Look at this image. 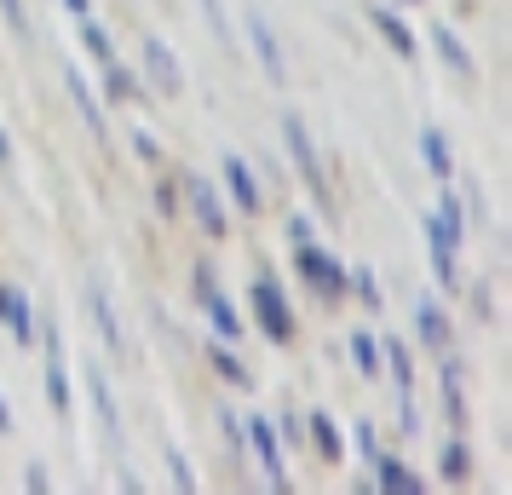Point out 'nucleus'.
<instances>
[{
	"label": "nucleus",
	"instance_id": "obj_1",
	"mask_svg": "<svg viewBox=\"0 0 512 495\" xmlns=\"http://www.w3.org/2000/svg\"><path fill=\"white\" fill-rule=\"evenodd\" d=\"M300 271H305V283L317 288L323 300L346 294V265L334 260V254H323V248H311V242H300Z\"/></svg>",
	"mask_w": 512,
	"mask_h": 495
},
{
	"label": "nucleus",
	"instance_id": "obj_2",
	"mask_svg": "<svg viewBox=\"0 0 512 495\" xmlns=\"http://www.w3.org/2000/svg\"><path fill=\"white\" fill-rule=\"evenodd\" d=\"M282 139H288V156H294V167H300V179L317 196H328L323 190V167H317V144H311V133H305L300 116H282Z\"/></svg>",
	"mask_w": 512,
	"mask_h": 495
},
{
	"label": "nucleus",
	"instance_id": "obj_3",
	"mask_svg": "<svg viewBox=\"0 0 512 495\" xmlns=\"http://www.w3.org/2000/svg\"><path fill=\"white\" fill-rule=\"evenodd\" d=\"M254 317H259V329L271 334L277 346L294 334V311H288V300L277 294V283H254Z\"/></svg>",
	"mask_w": 512,
	"mask_h": 495
},
{
	"label": "nucleus",
	"instance_id": "obj_4",
	"mask_svg": "<svg viewBox=\"0 0 512 495\" xmlns=\"http://www.w3.org/2000/svg\"><path fill=\"white\" fill-rule=\"evenodd\" d=\"M242 438L259 449V467H265V484L271 490H288V472H282V444H277V426L271 421H248L242 426Z\"/></svg>",
	"mask_w": 512,
	"mask_h": 495
},
{
	"label": "nucleus",
	"instance_id": "obj_5",
	"mask_svg": "<svg viewBox=\"0 0 512 495\" xmlns=\"http://www.w3.org/2000/svg\"><path fill=\"white\" fill-rule=\"evenodd\" d=\"M144 70H150V81H156L162 93H185L179 58H173V47H167L162 35H144Z\"/></svg>",
	"mask_w": 512,
	"mask_h": 495
},
{
	"label": "nucleus",
	"instance_id": "obj_6",
	"mask_svg": "<svg viewBox=\"0 0 512 495\" xmlns=\"http://www.w3.org/2000/svg\"><path fill=\"white\" fill-rule=\"evenodd\" d=\"M196 288H202L196 300H202V311L213 317V329H219V340H242V317H236V306L225 300V294H219V288H213V277H208V271H196Z\"/></svg>",
	"mask_w": 512,
	"mask_h": 495
},
{
	"label": "nucleus",
	"instance_id": "obj_7",
	"mask_svg": "<svg viewBox=\"0 0 512 495\" xmlns=\"http://www.w3.org/2000/svg\"><path fill=\"white\" fill-rule=\"evenodd\" d=\"M420 231H426V242H432V265H438V283L455 288V248H461V236L443 225L438 213L432 219H420Z\"/></svg>",
	"mask_w": 512,
	"mask_h": 495
},
{
	"label": "nucleus",
	"instance_id": "obj_8",
	"mask_svg": "<svg viewBox=\"0 0 512 495\" xmlns=\"http://www.w3.org/2000/svg\"><path fill=\"white\" fill-rule=\"evenodd\" d=\"M248 41H254V52H259V64H265V75L271 81H282V47H277V35H271V18L265 12H248Z\"/></svg>",
	"mask_w": 512,
	"mask_h": 495
},
{
	"label": "nucleus",
	"instance_id": "obj_9",
	"mask_svg": "<svg viewBox=\"0 0 512 495\" xmlns=\"http://www.w3.org/2000/svg\"><path fill=\"white\" fill-rule=\"evenodd\" d=\"M225 185H231V202L242 213H259L265 202H259V179H254V167L242 162V156H225Z\"/></svg>",
	"mask_w": 512,
	"mask_h": 495
},
{
	"label": "nucleus",
	"instance_id": "obj_10",
	"mask_svg": "<svg viewBox=\"0 0 512 495\" xmlns=\"http://www.w3.org/2000/svg\"><path fill=\"white\" fill-rule=\"evenodd\" d=\"M190 213L202 219L208 236H225V208H219V190H213L208 179H190Z\"/></svg>",
	"mask_w": 512,
	"mask_h": 495
},
{
	"label": "nucleus",
	"instance_id": "obj_11",
	"mask_svg": "<svg viewBox=\"0 0 512 495\" xmlns=\"http://www.w3.org/2000/svg\"><path fill=\"white\" fill-rule=\"evenodd\" d=\"M47 403L64 415L70 409V375H64V352H58V329L47 334Z\"/></svg>",
	"mask_w": 512,
	"mask_h": 495
},
{
	"label": "nucleus",
	"instance_id": "obj_12",
	"mask_svg": "<svg viewBox=\"0 0 512 495\" xmlns=\"http://www.w3.org/2000/svg\"><path fill=\"white\" fill-rule=\"evenodd\" d=\"M369 467H374V484H380V490H392V495H420V478H415L409 467H397V461L386 455V449L374 455Z\"/></svg>",
	"mask_w": 512,
	"mask_h": 495
},
{
	"label": "nucleus",
	"instance_id": "obj_13",
	"mask_svg": "<svg viewBox=\"0 0 512 495\" xmlns=\"http://www.w3.org/2000/svg\"><path fill=\"white\" fill-rule=\"evenodd\" d=\"M415 329L426 346H449V317H443V306L432 300V294H420L415 300Z\"/></svg>",
	"mask_w": 512,
	"mask_h": 495
},
{
	"label": "nucleus",
	"instance_id": "obj_14",
	"mask_svg": "<svg viewBox=\"0 0 512 495\" xmlns=\"http://www.w3.org/2000/svg\"><path fill=\"white\" fill-rule=\"evenodd\" d=\"M87 392H93V409L104 415V432H110V444H121V409H116V392H110V380L98 375V363H93V375H87Z\"/></svg>",
	"mask_w": 512,
	"mask_h": 495
},
{
	"label": "nucleus",
	"instance_id": "obj_15",
	"mask_svg": "<svg viewBox=\"0 0 512 495\" xmlns=\"http://www.w3.org/2000/svg\"><path fill=\"white\" fill-rule=\"evenodd\" d=\"M87 311H93V323H98V334H104V346H110V352H127L121 323H116V311H110V294H104V288H87Z\"/></svg>",
	"mask_w": 512,
	"mask_h": 495
},
{
	"label": "nucleus",
	"instance_id": "obj_16",
	"mask_svg": "<svg viewBox=\"0 0 512 495\" xmlns=\"http://www.w3.org/2000/svg\"><path fill=\"white\" fill-rule=\"evenodd\" d=\"M420 156H426V167H432L438 179H449V173H455V156H449V139H443L438 127H426V133H420Z\"/></svg>",
	"mask_w": 512,
	"mask_h": 495
},
{
	"label": "nucleus",
	"instance_id": "obj_17",
	"mask_svg": "<svg viewBox=\"0 0 512 495\" xmlns=\"http://www.w3.org/2000/svg\"><path fill=\"white\" fill-rule=\"evenodd\" d=\"M374 29H380V35L392 41V52H403V58H415V35L403 29V18H397V12H386V6H374Z\"/></svg>",
	"mask_w": 512,
	"mask_h": 495
},
{
	"label": "nucleus",
	"instance_id": "obj_18",
	"mask_svg": "<svg viewBox=\"0 0 512 495\" xmlns=\"http://www.w3.org/2000/svg\"><path fill=\"white\" fill-rule=\"evenodd\" d=\"M0 317L12 323V340H18V346H29V340H35V317H29L24 294H12V288H6V311H0Z\"/></svg>",
	"mask_w": 512,
	"mask_h": 495
},
{
	"label": "nucleus",
	"instance_id": "obj_19",
	"mask_svg": "<svg viewBox=\"0 0 512 495\" xmlns=\"http://www.w3.org/2000/svg\"><path fill=\"white\" fill-rule=\"evenodd\" d=\"M432 47L443 52V64H449V70H472V52L461 47V35H455L449 24H438V29H432Z\"/></svg>",
	"mask_w": 512,
	"mask_h": 495
},
{
	"label": "nucleus",
	"instance_id": "obj_20",
	"mask_svg": "<svg viewBox=\"0 0 512 495\" xmlns=\"http://www.w3.org/2000/svg\"><path fill=\"white\" fill-rule=\"evenodd\" d=\"M351 363H357L369 380L380 375V363H386V357H380V346H374V334H351Z\"/></svg>",
	"mask_w": 512,
	"mask_h": 495
},
{
	"label": "nucleus",
	"instance_id": "obj_21",
	"mask_svg": "<svg viewBox=\"0 0 512 495\" xmlns=\"http://www.w3.org/2000/svg\"><path fill=\"white\" fill-rule=\"evenodd\" d=\"M311 438H317V449H323L328 461H340V449H346V438H340V426L328 421V415H311Z\"/></svg>",
	"mask_w": 512,
	"mask_h": 495
},
{
	"label": "nucleus",
	"instance_id": "obj_22",
	"mask_svg": "<svg viewBox=\"0 0 512 495\" xmlns=\"http://www.w3.org/2000/svg\"><path fill=\"white\" fill-rule=\"evenodd\" d=\"M443 409H449V421L461 426V363L455 357L443 363Z\"/></svg>",
	"mask_w": 512,
	"mask_h": 495
},
{
	"label": "nucleus",
	"instance_id": "obj_23",
	"mask_svg": "<svg viewBox=\"0 0 512 495\" xmlns=\"http://www.w3.org/2000/svg\"><path fill=\"white\" fill-rule=\"evenodd\" d=\"M443 478H449V484H466V467H472V455H466V444L461 438H455V444H443Z\"/></svg>",
	"mask_w": 512,
	"mask_h": 495
},
{
	"label": "nucleus",
	"instance_id": "obj_24",
	"mask_svg": "<svg viewBox=\"0 0 512 495\" xmlns=\"http://www.w3.org/2000/svg\"><path fill=\"white\" fill-rule=\"evenodd\" d=\"M70 93H75V104H81V116H87V127H98V133H104V110H98V98L87 93V81H81V70H70Z\"/></svg>",
	"mask_w": 512,
	"mask_h": 495
},
{
	"label": "nucleus",
	"instance_id": "obj_25",
	"mask_svg": "<svg viewBox=\"0 0 512 495\" xmlns=\"http://www.w3.org/2000/svg\"><path fill=\"white\" fill-rule=\"evenodd\" d=\"M98 75H104V87H110V98H133V75L121 70L116 58H104V64H98Z\"/></svg>",
	"mask_w": 512,
	"mask_h": 495
},
{
	"label": "nucleus",
	"instance_id": "obj_26",
	"mask_svg": "<svg viewBox=\"0 0 512 495\" xmlns=\"http://www.w3.org/2000/svg\"><path fill=\"white\" fill-rule=\"evenodd\" d=\"M81 35H87V47L98 52V64H104V58H116V47H110V35H104V24H93V18H81Z\"/></svg>",
	"mask_w": 512,
	"mask_h": 495
},
{
	"label": "nucleus",
	"instance_id": "obj_27",
	"mask_svg": "<svg viewBox=\"0 0 512 495\" xmlns=\"http://www.w3.org/2000/svg\"><path fill=\"white\" fill-rule=\"evenodd\" d=\"M438 219L449 225L455 236H466V213H461V196H438Z\"/></svg>",
	"mask_w": 512,
	"mask_h": 495
},
{
	"label": "nucleus",
	"instance_id": "obj_28",
	"mask_svg": "<svg viewBox=\"0 0 512 495\" xmlns=\"http://www.w3.org/2000/svg\"><path fill=\"white\" fill-rule=\"evenodd\" d=\"M202 12H208V29L231 47V18H225V6H219V0H202Z\"/></svg>",
	"mask_w": 512,
	"mask_h": 495
},
{
	"label": "nucleus",
	"instance_id": "obj_29",
	"mask_svg": "<svg viewBox=\"0 0 512 495\" xmlns=\"http://www.w3.org/2000/svg\"><path fill=\"white\" fill-rule=\"evenodd\" d=\"M167 472H173V484H179V490H196V472L185 467V455H179V449H167Z\"/></svg>",
	"mask_w": 512,
	"mask_h": 495
},
{
	"label": "nucleus",
	"instance_id": "obj_30",
	"mask_svg": "<svg viewBox=\"0 0 512 495\" xmlns=\"http://www.w3.org/2000/svg\"><path fill=\"white\" fill-rule=\"evenodd\" d=\"M213 363H219V375H225V380H236V386H248V369H242V363H236V357L225 352V346L213 352Z\"/></svg>",
	"mask_w": 512,
	"mask_h": 495
},
{
	"label": "nucleus",
	"instance_id": "obj_31",
	"mask_svg": "<svg viewBox=\"0 0 512 495\" xmlns=\"http://www.w3.org/2000/svg\"><path fill=\"white\" fill-rule=\"evenodd\" d=\"M0 12H6V29H12V35H29V18H24V0H0Z\"/></svg>",
	"mask_w": 512,
	"mask_h": 495
},
{
	"label": "nucleus",
	"instance_id": "obj_32",
	"mask_svg": "<svg viewBox=\"0 0 512 495\" xmlns=\"http://www.w3.org/2000/svg\"><path fill=\"white\" fill-rule=\"evenodd\" d=\"M357 300H363V306H380V288H374L369 271H357Z\"/></svg>",
	"mask_w": 512,
	"mask_h": 495
},
{
	"label": "nucleus",
	"instance_id": "obj_33",
	"mask_svg": "<svg viewBox=\"0 0 512 495\" xmlns=\"http://www.w3.org/2000/svg\"><path fill=\"white\" fill-rule=\"evenodd\" d=\"M52 478H47V467H41V461H29L24 467V490H47Z\"/></svg>",
	"mask_w": 512,
	"mask_h": 495
},
{
	"label": "nucleus",
	"instance_id": "obj_34",
	"mask_svg": "<svg viewBox=\"0 0 512 495\" xmlns=\"http://www.w3.org/2000/svg\"><path fill=\"white\" fill-rule=\"evenodd\" d=\"M357 449H363L369 461H374V455H380V438H374V426H357Z\"/></svg>",
	"mask_w": 512,
	"mask_h": 495
},
{
	"label": "nucleus",
	"instance_id": "obj_35",
	"mask_svg": "<svg viewBox=\"0 0 512 495\" xmlns=\"http://www.w3.org/2000/svg\"><path fill=\"white\" fill-rule=\"evenodd\" d=\"M133 150H139L144 162H156V139H150V133H139V139H133Z\"/></svg>",
	"mask_w": 512,
	"mask_h": 495
},
{
	"label": "nucleus",
	"instance_id": "obj_36",
	"mask_svg": "<svg viewBox=\"0 0 512 495\" xmlns=\"http://www.w3.org/2000/svg\"><path fill=\"white\" fill-rule=\"evenodd\" d=\"M64 6H70L75 18H93V0H64Z\"/></svg>",
	"mask_w": 512,
	"mask_h": 495
},
{
	"label": "nucleus",
	"instance_id": "obj_37",
	"mask_svg": "<svg viewBox=\"0 0 512 495\" xmlns=\"http://www.w3.org/2000/svg\"><path fill=\"white\" fill-rule=\"evenodd\" d=\"M0 432H12V409H6V398H0Z\"/></svg>",
	"mask_w": 512,
	"mask_h": 495
},
{
	"label": "nucleus",
	"instance_id": "obj_38",
	"mask_svg": "<svg viewBox=\"0 0 512 495\" xmlns=\"http://www.w3.org/2000/svg\"><path fill=\"white\" fill-rule=\"evenodd\" d=\"M0 311H6V288H0Z\"/></svg>",
	"mask_w": 512,
	"mask_h": 495
}]
</instances>
